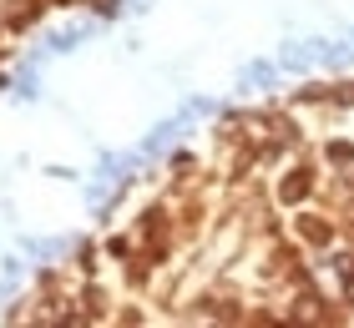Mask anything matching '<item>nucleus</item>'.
Instances as JSON below:
<instances>
[{"label":"nucleus","mask_w":354,"mask_h":328,"mask_svg":"<svg viewBox=\"0 0 354 328\" xmlns=\"http://www.w3.org/2000/svg\"><path fill=\"white\" fill-rule=\"evenodd\" d=\"M329 162H339V167H344V162H354V146H349V142H329Z\"/></svg>","instance_id":"20e7f679"},{"label":"nucleus","mask_w":354,"mask_h":328,"mask_svg":"<svg viewBox=\"0 0 354 328\" xmlns=\"http://www.w3.org/2000/svg\"><path fill=\"white\" fill-rule=\"evenodd\" d=\"M41 15V0H15L10 6V30H21V26H30Z\"/></svg>","instance_id":"7ed1b4c3"},{"label":"nucleus","mask_w":354,"mask_h":328,"mask_svg":"<svg viewBox=\"0 0 354 328\" xmlns=\"http://www.w3.org/2000/svg\"><path fill=\"white\" fill-rule=\"evenodd\" d=\"M329 238H334L329 218H319V212H304V218H299V242H309V248H329Z\"/></svg>","instance_id":"f03ea898"},{"label":"nucleus","mask_w":354,"mask_h":328,"mask_svg":"<svg viewBox=\"0 0 354 328\" xmlns=\"http://www.w3.org/2000/svg\"><path fill=\"white\" fill-rule=\"evenodd\" d=\"M309 192H314V167H294V172H288L283 182H279V202L299 207V202H304Z\"/></svg>","instance_id":"f257e3e1"}]
</instances>
